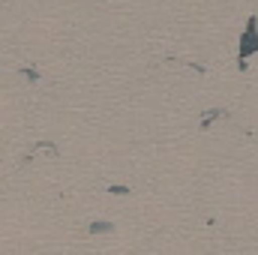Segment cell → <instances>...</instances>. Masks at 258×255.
<instances>
[{
	"label": "cell",
	"mask_w": 258,
	"mask_h": 255,
	"mask_svg": "<svg viewBox=\"0 0 258 255\" xmlns=\"http://www.w3.org/2000/svg\"><path fill=\"white\" fill-rule=\"evenodd\" d=\"M258 54V18L249 15L246 27H243V36H240V69L246 66V57Z\"/></svg>",
	"instance_id": "cell-1"
},
{
	"label": "cell",
	"mask_w": 258,
	"mask_h": 255,
	"mask_svg": "<svg viewBox=\"0 0 258 255\" xmlns=\"http://www.w3.org/2000/svg\"><path fill=\"white\" fill-rule=\"evenodd\" d=\"M111 228H114V225H111V222H102V219L90 222V231H93V234H105V231H111Z\"/></svg>",
	"instance_id": "cell-2"
}]
</instances>
